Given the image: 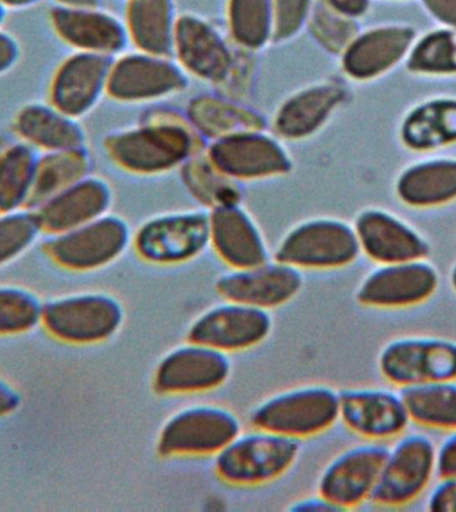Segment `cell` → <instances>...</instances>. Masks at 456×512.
Masks as SVG:
<instances>
[{
    "instance_id": "obj_1",
    "label": "cell",
    "mask_w": 456,
    "mask_h": 512,
    "mask_svg": "<svg viewBox=\"0 0 456 512\" xmlns=\"http://www.w3.org/2000/svg\"><path fill=\"white\" fill-rule=\"evenodd\" d=\"M299 455L300 440L252 427L215 455V471L231 486H263L290 471Z\"/></svg>"
},
{
    "instance_id": "obj_2",
    "label": "cell",
    "mask_w": 456,
    "mask_h": 512,
    "mask_svg": "<svg viewBox=\"0 0 456 512\" xmlns=\"http://www.w3.org/2000/svg\"><path fill=\"white\" fill-rule=\"evenodd\" d=\"M338 420L339 391L318 383L268 396L250 414L252 427L298 440L323 434Z\"/></svg>"
},
{
    "instance_id": "obj_3",
    "label": "cell",
    "mask_w": 456,
    "mask_h": 512,
    "mask_svg": "<svg viewBox=\"0 0 456 512\" xmlns=\"http://www.w3.org/2000/svg\"><path fill=\"white\" fill-rule=\"evenodd\" d=\"M240 431L242 423L230 408L190 404L168 416L156 439V451L163 458L215 456Z\"/></svg>"
},
{
    "instance_id": "obj_4",
    "label": "cell",
    "mask_w": 456,
    "mask_h": 512,
    "mask_svg": "<svg viewBox=\"0 0 456 512\" xmlns=\"http://www.w3.org/2000/svg\"><path fill=\"white\" fill-rule=\"evenodd\" d=\"M42 322L68 343L91 344L112 338L123 326V304L106 292H79L48 302Z\"/></svg>"
},
{
    "instance_id": "obj_5",
    "label": "cell",
    "mask_w": 456,
    "mask_h": 512,
    "mask_svg": "<svg viewBox=\"0 0 456 512\" xmlns=\"http://www.w3.org/2000/svg\"><path fill=\"white\" fill-rule=\"evenodd\" d=\"M435 474L436 446L430 436L402 434L388 448L370 500L382 507L406 506L423 494Z\"/></svg>"
},
{
    "instance_id": "obj_6",
    "label": "cell",
    "mask_w": 456,
    "mask_h": 512,
    "mask_svg": "<svg viewBox=\"0 0 456 512\" xmlns=\"http://www.w3.org/2000/svg\"><path fill=\"white\" fill-rule=\"evenodd\" d=\"M360 251L355 228L342 220L316 218L292 228L279 243L275 259L303 270L346 267Z\"/></svg>"
},
{
    "instance_id": "obj_7",
    "label": "cell",
    "mask_w": 456,
    "mask_h": 512,
    "mask_svg": "<svg viewBox=\"0 0 456 512\" xmlns=\"http://www.w3.org/2000/svg\"><path fill=\"white\" fill-rule=\"evenodd\" d=\"M130 242L128 224L119 216L106 214L72 230L48 236L43 246L60 267L92 271L118 259Z\"/></svg>"
},
{
    "instance_id": "obj_8",
    "label": "cell",
    "mask_w": 456,
    "mask_h": 512,
    "mask_svg": "<svg viewBox=\"0 0 456 512\" xmlns=\"http://www.w3.org/2000/svg\"><path fill=\"white\" fill-rule=\"evenodd\" d=\"M231 371V359L226 352L187 339L156 364L152 387L166 396L203 394L222 387Z\"/></svg>"
},
{
    "instance_id": "obj_9",
    "label": "cell",
    "mask_w": 456,
    "mask_h": 512,
    "mask_svg": "<svg viewBox=\"0 0 456 512\" xmlns=\"http://www.w3.org/2000/svg\"><path fill=\"white\" fill-rule=\"evenodd\" d=\"M378 364L384 378L400 387L456 380V342L438 336H402L382 348Z\"/></svg>"
},
{
    "instance_id": "obj_10",
    "label": "cell",
    "mask_w": 456,
    "mask_h": 512,
    "mask_svg": "<svg viewBox=\"0 0 456 512\" xmlns=\"http://www.w3.org/2000/svg\"><path fill=\"white\" fill-rule=\"evenodd\" d=\"M387 452L386 444L374 440L340 451L320 472L318 494L339 511L370 500Z\"/></svg>"
},
{
    "instance_id": "obj_11",
    "label": "cell",
    "mask_w": 456,
    "mask_h": 512,
    "mask_svg": "<svg viewBox=\"0 0 456 512\" xmlns=\"http://www.w3.org/2000/svg\"><path fill=\"white\" fill-rule=\"evenodd\" d=\"M272 324L270 311L224 299L192 320L187 339L231 354L263 343L271 334Z\"/></svg>"
},
{
    "instance_id": "obj_12",
    "label": "cell",
    "mask_w": 456,
    "mask_h": 512,
    "mask_svg": "<svg viewBox=\"0 0 456 512\" xmlns=\"http://www.w3.org/2000/svg\"><path fill=\"white\" fill-rule=\"evenodd\" d=\"M210 243V216L203 212H175L144 223L134 238L140 258L171 266L187 262Z\"/></svg>"
},
{
    "instance_id": "obj_13",
    "label": "cell",
    "mask_w": 456,
    "mask_h": 512,
    "mask_svg": "<svg viewBox=\"0 0 456 512\" xmlns=\"http://www.w3.org/2000/svg\"><path fill=\"white\" fill-rule=\"evenodd\" d=\"M438 284V271L422 259L384 263L364 276L355 296L363 306L396 310L426 302Z\"/></svg>"
},
{
    "instance_id": "obj_14",
    "label": "cell",
    "mask_w": 456,
    "mask_h": 512,
    "mask_svg": "<svg viewBox=\"0 0 456 512\" xmlns=\"http://www.w3.org/2000/svg\"><path fill=\"white\" fill-rule=\"evenodd\" d=\"M302 286L299 268L278 259L251 267L230 268L216 280V291L224 299L268 311L290 302Z\"/></svg>"
},
{
    "instance_id": "obj_15",
    "label": "cell",
    "mask_w": 456,
    "mask_h": 512,
    "mask_svg": "<svg viewBox=\"0 0 456 512\" xmlns=\"http://www.w3.org/2000/svg\"><path fill=\"white\" fill-rule=\"evenodd\" d=\"M108 56L74 51L52 72L47 100L59 110L80 119L107 94Z\"/></svg>"
},
{
    "instance_id": "obj_16",
    "label": "cell",
    "mask_w": 456,
    "mask_h": 512,
    "mask_svg": "<svg viewBox=\"0 0 456 512\" xmlns=\"http://www.w3.org/2000/svg\"><path fill=\"white\" fill-rule=\"evenodd\" d=\"M339 420L364 439L398 438L410 423L402 396L379 387H354L339 391Z\"/></svg>"
},
{
    "instance_id": "obj_17",
    "label": "cell",
    "mask_w": 456,
    "mask_h": 512,
    "mask_svg": "<svg viewBox=\"0 0 456 512\" xmlns=\"http://www.w3.org/2000/svg\"><path fill=\"white\" fill-rule=\"evenodd\" d=\"M56 38L78 52L110 56L126 43L123 24L99 7L54 6L48 14Z\"/></svg>"
},
{
    "instance_id": "obj_18",
    "label": "cell",
    "mask_w": 456,
    "mask_h": 512,
    "mask_svg": "<svg viewBox=\"0 0 456 512\" xmlns=\"http://www.w3.org/2000/svg\"><path fill=\"white\" fill-rule=\"evenodd\" d=\"M111 202V187L106 180L91 174L44 200L34 210L44 234L54 235L108 214Z\"/></svg>"
},
{
    "instance_id": "obj_19",
    "label": "cell",
    "mask_w": 456,
    "mask_h": 512,
    "mask_svg": "<svg viewBox=\"0 0 456 512\" xmlns=\"http://www.w3.org/2000/svg\"><path fill=\"white\" fill-rule=\"evenodd\" d=\"M11 132L39 154L86 146V132L79 119L48 100H35L20 107L12 119Z\"/></svg>"
},
{
    "instance_id": "obj_20",
    "label": "cell",
    "mask_w": 456,
    "mask_h": 512,
    "mask_svg": "<svg viewBox=\"0 0 456 512\" xmlns=\"http://www.w3.org/2000/svg\"><path fill=\"white\" fill-rule=\"evenodd\" d=\"M210 243L230 268L256 266L267 262L268 248L262 232L242 208L216 207L210 215Z\"/></svg>"
},
{
    "instance_id": "obj_21",
    "label": "cell",
    "mask_w": 456,
    "mask_h": 512,
    "mask_svg": "<svg viewBox=\"0 0 456 512\" xmlns=\"http://www.w3.org/2000/svg\"><path fill=\"white\" fill-rule=\"evenodd\" d=\"M354 228L360 250L380 264L422 259L427 254L420 235L387 212H363Z\"/></svg>"
},
{
    "instance_id": "obj_22",
    "label": "cell",
    "mask_w": 456,
    "mask_h": 512,
    "mask_svg": "<svg viewBox=\"0 0 456 512\" xmlns=\"http://www.w3.org/2000/svg\"><path fill=\"white\" fill-rule=\"evenodd\" d=\"M111 158L120 166L140 168L164 167L174 162L186 148L184 135L179 131H124L106 140Z\"/></svg>"
},
{
    "instance_id": "obj_23",
    "label": "cell",
    "mask_w": 456,
    "mask_h": 512,
    "mask_svg": "<svg viewBox=\"0 0 456 512\" xmlns=\"http://www.w3.org/2000/svg\"><path fill=\"white\" fill-rule=\"evenodd\" d=\"M40 154L12 134L0 151V212L32 207Z\"/></svg>"
},
{
    "instance_id": "obj_24",
    "label": "cell",
    "mask_w": 456,
    "mask_h": 512,
    "mask_svg": "<svg viewBox=\"0 0 456 512\" xmlns=\"http://www.w3.org/2000/svg\"><path fill=\"white\" fill-rule=\"evenodd\" d=\"M399 394L412 422L436 430H455L456 380L410 384Z\"/></svg>"
},
{
    "instance_id": "obj_25",
    "label": "cell",
    "mask_w": 456,
    "mask_h": 512,
    "mask_svg": "<svg viewBox=\"0 0 456 512\" xmlns=\"http://www.w3.org/2000/svg\"><path fill=\"white\" fill-rule=\"evenodd\" d=\"M178 76L162 63L140 62L136 56H127L111 62L107 94L120 100L155 94L175 86Z\"/></svg>"
},
{
    "instance_id": "obj_26",
    "label": "cell",
    "mask_w": 456,
    "mask_h": 512,
    "mask_svg": "<svg viewBox=\"0 0 456 512\" xmlns=\"http://www.w3.org/2000/svg\"><path fill=\"white\" fill-rule=\"evenodd\" d=\"M92 158L86 146L40 154L32 208L91 175Z\"/></svg>"
},
{
    "instance_id": "obj_27",
    "label": "cell",
    "mask_w": 456,
    "mask_h": 512,
    "mask_svg": "<svg viewBox=\"0 0 456 512\" xmlns=\"http://www.w3.org/2000/svg\"><path fill=\"white\" fill-rule=\"evenodd\" d=\"M412 32L404 28H388L364 35L348 52V71L355 76H370L394 63L406 51Z\"/></svg>"
},
{
    "instance_id": "obj_28",
    "label": "cell",
    "mask_w": 456,
    "mask_h": 512,
    "mask_svg": "<svg viewBox=\"0 0 456 512\" xmlns=\"http://www.w3.org/2000/svg\"><path fill=\"white\" fill-rule=\"evenodd\" d=\"M399 194L414 206H434L456 196V163H435L408 172Z\"/></svg>"
},
{
    "instance_id": "obj_29",
    "label": "cell",
    "mask_w": 456,
    "mask_h": 512,
    "mask_svg": "<svg viewBox=\"0 0 456 512\" xmlns=\"http://www.w3.org/2000/svg\"><path fill=\"white\" fill-rule=\"evenodd\" d=\"M179 47L184 62L204 75H214L222 71L226 52L219 36L194 18H183L178 26Z\"/></svg>"
},
{
    "instance_id": "obj_30",
    "label": "cell",
    "mask_w": 456,
    "mask_h": 512,
    "mask_svg": "<svg viewBox=\"0 0 456 512\" xmlns=\"http://www.w3.org/2000/svg\"><path fill=\"white\" fill-rule=\"evenodd\" d=\"M128 27L136 42L151 50H166L170 40V0H131Z\"/></svg>"
},
{
    "instance_id": "obj_31",
    "label": "cell",
    "mask_w": 456,
    "mask_h": 512,
    "mask_svg": "<svg viewBox=\"0 0 456 512\" xmlns=\"http://www.w3.org/2000/svg\"><path fill=\"white\" fill-rule=\"evenodd\" d=\"M404 136L412 147L439 146L456 139V104L438 103L412 115Z\"/></svg>"
},
{
    "instance_id": "obj_32",
    "label": "cell",
    "mask_w": 456,
    "mask_h": 512,
    "mask_svg": "<svg viewBox=\"0 0 456 512\" xmlns=\"http://www.w3.org/2000/svg\"><path fill=\"white\" fill-rule=\"evenodd\" d=\"M43 234L34 208L0 212V266L18 259L35 246Z\"/></svg>"
},
{
    "instance_id": "obj_33",
    "label": "cell",
    "mask_w": 456,
    "mask_h": 512,
    "mask_svg": "<svg viewBox=\"0 0 456 512\" xmlns=\"http://www.w3.org/2000/svg\"><path fill=\"white\" fill-rule=\"evenodd\" d=\"M43 304L26 288L0 286V335L34 330L43 319Z\"/></svg>"
},
{
    "instance_id": "obj_34",
    "label": "cell",
    "mask_w": 456,
    "mask_h": 512,
    "mask_svg": "<svg viewBox=\"0 0 456 512\" xmlns=\"http://www.w3.org/2000/svg\"><path fill=\"white\" fill-rule=\"evenodd\" d=\"M272 0H231L234 34L246 44H260L271 27Z\"/></svg>"
},
{
    "instance_id": "obj_35",
    "label": "cell",
    "mask_w": 456,
    "mask_h": 512,
    "mask_svg": "<svg viewBox=\"0 0 456 512\" xmlns=\"http://www.w3.org/2000/svg\"><path fill=\"white\" fill-rule=\"evenodd\" d=\"M339 99V92L335 88L322 87L314 92H308L302 98L295 99L284 111L283 118L294 115V118L282 120L280 127L292 134L303 132L314 127L320 116L326 115L332 104ZM282 119V118H280Z\"/></svg>"
},
{
    "instance_id": "obj_36",
    "label": "cell",
    "mask_w": 456,
    "mask_h": 512,
    "mask_svg": "<svg viewBox=\"0 0 456 512\" xmlns=\"http://www.w3.org/2000/svg\"><path fill=\"white\" fill-rule=\"evenodd\" d=\"M411 66L422 71L456 70V40L447 32L428 36L416 48Z\"/></svg>"
},
{
    "instance_id": "obj_37",
    "label": "cell",
    "mask_w": 456,
    "mask_h": 512,
    "mask_svg": "<svg viewBox=\"0 0 456 512\" xmlns=\"http://www.w3.org/2000/svg\"><path fill=\"white\" fill-rule=\"evenodd\" d=\"M308 4L310 0H272V6H275L276 34L282 36L294 32L306 16Z\"/></svg>"
},
{
    "instance_id": "obj_38",
    "label": "cell",
    "mask_w": 456,
    "mask_h": 512,
    "mask_svg": "<svg viewBox=\"0 0 456 512\" xmlns=\"http://www.w3.org/2000/svg\"><path fill=\"white\" fill-rule=\"evenodd\" d=\"M316 11L318 12H316L314 22L319 34H322L323 39H331L336 46H343L354 31L351 24L346 19L340 18L334 11L328 10L327 7H319V10Z\"/></svg>"
},
{
    "instance_id": "obj_39",
    "label": "cell",
    "mask_w": 456,
    "mask_h": 512,
    "mask_svg": "<svg viewBox=\"0 0 456 512\" xmlns=\"http://www.w3.org/2000/svg\"><path fill=\"white\" fill-rule=\"evenodd\" d=\"M427 508L432 512H456V476L440 478L428 495Z\"/></svg>"
},
{
    "instance_id": "obj_40",
    "label": "cell",
    "mask_w": 456,
    "mask_h": 512,
    "mask_svg": "<svg viewBox=\"0 0 456 512\" xmlns=\"http://www.w3.org/2000/svg\"><path fill=\"white\" fill-rule=\"evenodd\" d=\"M20 58H22V46L18 38L0 27V76L14 70Z\"/></svg>"
},
{
    "instance_id": "obj_41",
    "label": "cell",
    "mask_w": 456,
    "mask_h": 512,
    "mask_svg": "<svg viewBox=\"0 0 456 512\" xmlns=\"http://www.w3.org/2000/svg\"><path fill=\"white\" fill-rule=\"evenodd\" d=\"M436 474L439 478L456 476V428L436 447Z\"/></svg>"
},
{
    "instance_id": "obj_42",
    "label": "cell",
    "mask_w": 456,
    "mask_h": 512,
    "mask_svg": "<svg viewBox=\"0 0 456 512\" xmlns=\"http://www.w3.org/2000/svg\"><path fill=\"white\" fill-rule=\"evenodd\" d=\"M20 394L6 380L0 378V418L11 414L20 406Z\"/></svg>"
},
{
    "instance_id": "obj_43",
    "label": "cell",
    "mask_w": 456,
    "mask_h": 512,
    "mask_svg": "<svg viewBox=\"0 0 456 512\" xmlns=\"http://www.w3.org/2000/svg\"><path fill=\"white\" fill-rule=\"evenodd\" d=\"M432 14L452 26H456V0H426Z\"/></svg>"
},
{
    "instance_id": "obj_44",
    "label": "cell",
    "mask_w": 456,
    "mask_h": 512,
    "mask_svg": "<svg viewBox=\"0 0 456 512\" xmlns=\"http://www.w3.org/2000/svg\"><path fill=\"white\" fill-rule=\"evenodd\" d=\"M291 510L294 511H339L338 508L324 499L319 494L316 496H310V498H304L296 500L294 506H291Z\"/></svg>"
},
{
    "instance_id": "obj_45",
    "label": "cell",
    "mask_w": 456,
    "mask_h": 512,
    "mask_svg": "<svg viewBox=\"0 0 456 512\" xmlns=\"http://www.w3.org/2000/svg\"><path fill=\"white\" fill-rule=\"evenodd\" d=\"M336 11L346 15L362 14L367 7V0H326Z\"/></svg>"
},
{
    "instance_id": "obj_46",
    "label": "cell",
    "mask_w": 456,
    "mask_h": 512,
    "mask_svg": "<svg viewBox=\"0 0 456 512\" xmlns=\"http://www.w3.org/2000/svg\"><path fill=\"white\" fill-rule=\"evenodd\" d=\"M44 0H0V6L7 11H23L28 8H34Z\"/></svg>"
},
{
    "instance_id": "obj_47",
    "label": "cell",
    "mask_w": 456,
    "mask_h": 512,
    "mask_svg": "<svg viewBox=\"0 0 456 512\" xmlns=\"http://www.w3.org/2000/svg\"><path fill=\"white\" fill-rule=\"evenodd\" d=\"M54 6L67 8L99 7L100 0H52Z\"/></svg>"
},
{
    "instance_id": "obj_48",
    "label": "cell",
    "mask_w": 456,
    "mask_h": 512,
    "mask_svg": "<svg viewBox=\"0 0 456 512\" xmlns=\"http://www.w3.org/2000/svg\"><path fill=\"white\" fill-rule=\"evenodd\" d=\"M7 12L6 8L0 6V27H3L4 22H6Z\"/></svg>"
},
{
    "instance_id": "obj_49",
    "label": "cell",
    "mask_w": 456,
    "mask_h": 512,
    "mask_svg": "<svg viewBox=\"0 0 456 512\" xmlns=\"http://www.w3.org/2000/svg\"><path fill=\"white\" fill-rule=\"evenodd\" d=\"M450 280H451V286H452V288H454V290L456 292V264L454 267H452Z\"/></svg>"
}]
</instances>
